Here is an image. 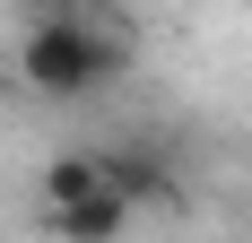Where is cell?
Here are the masks:
<instances>
[{
  "label": "cell",
  "mask_w": 252,
  "mask_h": 243,
  "mask_svg": "<svg viewBox=\"0 0 252 243\" xmlns=\"http://www.w3.org/2000/svg\"><path fill=\"white\" fill-rule=\"evenodd\" d=\"M113 70H122V26H113V18L52 9V18H35V26H26V44H18V78L35 87V96H52V104L96 96Z\"/></svg>",
  "instance_id": "obj_1"
},
{
  "label": "cell",
  "mask_w": 252,
  "mask_h": 243,
  "mask_svg": "<svg viewBox=\"0 0 252 243\" xmlns=\"http://www.w3.org/2000/svg\"><path fill=\"white\" fill-rule=\"evenodd\" d=\"M113 191V156L104 148H70V156H52L44 182H35V200H44V217H61V209H87V200Z\"/></svg>",
  "instance_id": "obj_2"
},
{
  "label": "cell",
  "mask_w": 252,
  "mask_h": 243,
  "mask_svg": "<svg viewBox=\"0 0 252 243\" xmlns=\"http://www.w3.org/2000/svg\"><path fill=\"white\" fill-rule=\"evenodd\" d=\"M104 156H113V191L130 209H183V182L165 156H148V148H104Z\"/></svg>",
  "instance_id": "obj_3"
},
{
  "label": "cell",
  "mask_w": 252,
  "mask_h": 243,
  "mask_svg": "<svg viewBox=\"0 0 252 243\" xmlns=\"http://www.w3.org/2000/svg\"><path fill=\"white\" fill-rule=\"evenodd\" d=\"M130 217H139V209H130L122 191H104V200H87V209L44 217V235H52V243H122V235H130Z\"/></svg>",
  "instance_id": "obj_4"
}]
</instances>
